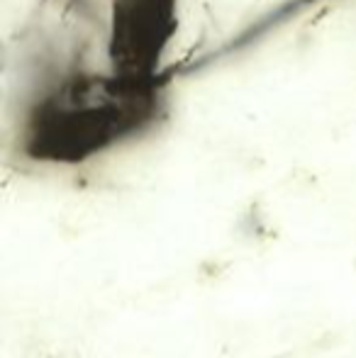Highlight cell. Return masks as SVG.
Segmentation results:
<instances>
[{"instance_id": "cell-1", "label": "cell", "mask_w": 356, "mask_h": 358, "mask_svg": "<svg viewBox=\"0 0 356 358\" xmlns=\"http://www.w3.org/2000/svg\"><path fill=\"white\" fill-rule=\"evenodd\" d=\"M5 142L22 169H95L162 137L176 115V78H152L105 47L93 8L76 20L37 15L10 42Z\"/></svg>"}, {"instance_id": "cell-2", "label": "cell", "mask_w": 356, "mask_h": 358, "mask_svg": "<svg viewBox=\"0 0 356 358\" xmlns=\"http://www.w3.org/2000/svg\"><path fill=\"white\" fill-rule=\"evenodd\" d=\"M93 15L120 64L152 78H176L185 0H93Z\"/></svg>"}]
</instances>
